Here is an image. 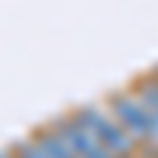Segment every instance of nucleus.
I'll use <instances>...</instances> for the list:
<instances>
[{
    "label": "nucleus",
    "mask_w": 158,
    "mask_h": 158,
    "mask_svg": "<svg viewBox=\"0 0 158 158\" xmlns=\"http://www.w3.org/2000/svg\"><path fill=\"white\" fill-rule=\"evenodd\" d=\"M73 120L82 127V130H89V133L95 136L104 149H111L114 155L142 158L139 155V142L120 127V120H117L108 108H101V104H79V108L73 111Z\"/></svg>",
    "instance_id": "f257e3e1"
},
{
    "label": "nucleus",
    "mask_w": 158,
    "mask_h": 158,
    "mask_svg": "<svg viewBox=\"0 0 158 158\" xmlns=\"http://www.w3.org/2000/svg\"><path fill=\"white\" fill-rule=\"evenodd\" d=\"M104 108H108V111L117 117V120H120V127H123L127 133L139 142V146H149V142H155L149 111H146V104L136 98V92H133V89L111 92L108 101H104Z\"/></svg>",
    "instance_id": "f03ea898"
},
{
    "label": "nucleus",
    "mask_w": 158,
    "mask_h": 158,
    "mask_svg": "<svg viewBox=\"0 0 158 158\" xmlns=\"http://www.w3.org/2000/svg\"><path fill=\"white\" fill-rule=\"evenodd\" d=\"M51 127L57 130V133L70 142V149L79 155V158H123V155H114L111 149H104L101 142L89 133V130H82L76 120H73V114H63V117H54L51 120Z\"/></svg>",
    "instance_id": "7ed1b4c3"
},
{
    "label": "nucleus",
    "mask_w": 158,
    "mask_h": 158,
    "mask_svg": "<svg viewBox=\"0 0 158 158\" xmlns=\"http://www.w3.org/2000/svg\"><path fill=\"white\" fill-rule=\"evenodd\" d=\"M32 136L38 139V146H41V149H44L51 158H79V155L70 149V142L63 139V136H60V133H57V130L51 127V123H48V127H38Z\"/></svg>",
    "instance_id": "20e7f679"
},
{
    "label": "nucleus",
    "mask_w": 158,
    "mask_h": 158,
    "mask_svg": "<svg viewBox=\"0 0 158 158\" xmlns=\"http://www.w3.org/2000/svg\"><path fill=\"white\" fill-rule=\"evenodd\" d=\"M13 152H16V158H51L41 146H38V139L35 136H25V139H16V142H13V146H10Z\"/></svg>",
    "instance_id": "39448f33"
},
{
    "label": "nucleus",
    "mask_w": 158,
    "mask_h": 158,
    "mask_svg": "<svg viewBox=\"0 0 158 158\" xmlns=\"http://www.w3.org/2000/svg\"><path fill=\"white\" fill-rule=\"evenodd\" d=\"M0 158H16V152L13 149H0Z\"/></svg>",
    "instance_id": "423d86ee"
},
{
    "label": "nucleus",
    "mask_w": 158,
    "mask_h": 158,
    "mask_svg": "<svg viewBox=\"0 0 158 158\" xmlns=\"http://www.w3.org/2000/svg\"><path fill=\"white\" fill-rule=\"evenodd\" d=\"M149 73H152V79H155V89H158V67H152Z\"/></svg>",
    "instance_id": "0eeeda50"
}]
</instances>
